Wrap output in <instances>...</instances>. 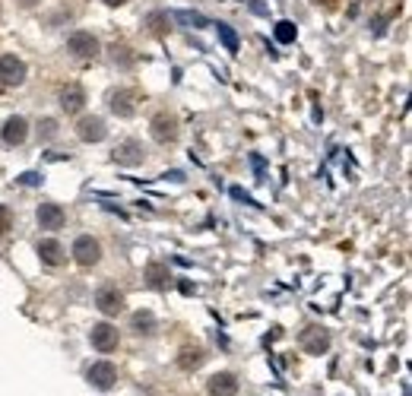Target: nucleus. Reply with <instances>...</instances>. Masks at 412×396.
<instances>
[{
    "label": "nucleus",
    "instance_id": "nucleus-1",
    "mask_svg": "<svg viewBox=\"0 0 412 396\" xmlns=\"http://www.w3.org/2000/svg\"><path fill=\"white\" fill-rule=\"evenodd\" d=\"M67 51L80 61H92V57H98V38L92 32H73L67 41Z\"/></svg>",
    "mask_w": 412,
    "mask_h": 396
},
{
    "label": "nucleus",
    "instance_id": "nucleus-2",
    "mask_svg": "<svg viewBox=\"0 0 412 396\" xmlns=\"http://www.w3.org/2000/svg\"><path fill=\"white\" fill-rule=\"evenodd\" d=\"M149 133H152L156 143H175V140H178V121H175L172 115L159 111V115L152 117V124H149Z\"/></svg>",
    "mask_w": 412,
    "mask_h": 396
},
{
    "label": "nucleus",
    "instance_id": "nucleus-3",
    "mask_svg": "<svg viewBox=\"0 0 412 396\" xmlns=\"http://www.w3.org/2000/svg\"><path fill=\"white\" fill-rule=\"evenodd\" d=\"M302 349L308 352V355H323L330 349V333L323 327H304L302 330Z\"/></svg>",
    "mask_w": 412,
    "mask_h": 396
},
{
    "label": "nucleus",
    "instance_id": "nucleus-4",
    "mask_svg": "<svg viewBox=\"0 0 412 396\" xmlns=\"http://www.w3.org/2000/svg\"><path fill=\"white\" fill-rule=\"evenodd\" d=\"M86 381L96 390H111L117 383V368L111 362H96L89 371H86Z\"/></svg>",
    "mask_w": 412,
    "mask_h": 396
},
{
    "label": "nucleus",
    "instance_id": "nucleus-5",
    "mask_svg": "<svg viewBox=\"0 0 412 396\" xmlns=\"http://www.w3.org/2000/svg\"><path fill=\"white\" fill-rule=\"evenodd\" d=\"M22 80H26V64L16 54L0 57V82H3V86H20Z\"/></svg>",
    "mask_w": 412,
    "mask_h": 396
},
{
    "label": "nucleus",
    "instance_id": "nucleus-6",
    "mask_svg": "<svg viewBox=\"0 0 412 396\" xmlns=\"http://www.w3.org/2000/svg\"><path fill=\"white\" fill-rule=\"evenodd\" d=\"M98 257H102V247L89 235H82V238L73 241V260L80 267H92V263H98Z\"/></svg>",
    "mask_w": 412,
    "mask_h": 396
},
{
    "label": "nucleus",
    "instance_id": "nucleus-7",
    "mask_svg": "<svg viewBox=\"0 0 412 396\" xmlns=\"http://www.w3.org/2000/svg\"><path fill=\"white\" fill-rule=\"evenodd\" d=\"M96 307L102 311V314H108V317L121 314V311H124V295L117 292L115 286H102L96 292Z\"/></svg>",
    "mask_w": 412,
    "mask_h": 396
},
{
    "label": "nucleus",
    "instance_id": "nucleus-8",
    "mask_svg": "<svg viewBox=\"0 0 412 396\" xmlns=\"http://www.w3.org/2000/svg\"><path fill=\"white\" fill-rule=\"evenodd\" d=\"M137 92L133 89H117V92H111V98H108V105H111V111H115L117 117H133L137 115Z\"/></svg>",
    "mask_w": 412,
    "mask_h": 396
},
{
    "label": "nucleus",
    "instance_id": "nucleus-9",
    "mask_svg": "<svg viewBox=\"0 0 412 396\" xmlns=\"http://www.w3.org/2000/svg\"><path fill=\"white\" fill-rule=\"evenodd\" d=\"M143 159H146V152H143V146H140L137 140H124V143H117V149H115V162L117 165L133 168V165H143Z\"/></svg>",
    "mask_w": 412,
    "mask_h": 396
},
{
    "label": "nucleus",
    "instance_id": "nucleus-10",
    "mask_svg": "<svg viewBox=\"0 0 412 396\" xmlns=\"http://www.w3.org/2000/svg\"><path fill=\"white\" fill-rule=\"evenodd\" d=\"M76 133H80L82 143H102L108 127H105L102 117H82V121L76 124Z\"/></svg>",
    "mask_w": 412,
    "mask_h": 396
},
{
    "label": "nucleus",
    "instance_id": "nucleus-11",
    "mask_svg": "<svg viewBox=\"0 0 412 396\" xmlns=\"http://www.w3.org/2000/svg\"><path fill=\"white\" fill-rule=\"evenodd\" d=\"M89 339H92V346H96L98 352H115L117 349V330L111 327V323H96L92 333H89Z\"/></svg>",
    "mask_w": 412,
    "mask_h": 396
},
{
    "label": "nucleus",
    "instance_id": "nucleus-12",
    "mask_svg": "<svg viewBox=\"0 0 412 396\" xmlns=\"http://www.w3.org/2000/svg\"><path fill=\"white\" fill-rule=\"evenodd\" d=\"M0 137H3V143H7V146H20V143H26V137H29V124L22 121V117H10V121L3 124V130H0Z\"/></svg>",
    "mask_w": 412,
    "mask_h": 396
},
{
    "label": "nucleus",
    "instance_id": "nucleus-13",
    "mask_svg": "<svg viewBox=\"0 0 412 396\" xmlns=\"http://www.w3.org/2000/svg\"><path fill=\"white\" fill-rule=\"evenodd\" d=\"M38 226L41 228H51V232H54V228H61L64 226V210L57 203H41L38 206Z\"/></svg>",
    "mask_w": 412,
    "mask_h": 396
},
{
    "label": "nucleus",
    "instance_id": "nucleus-14",
    "mask_svg": "<svg viewBox=\"0 0 412 396\" xmlns=\"http://www.w3.org/2000/svg\"><path fill=\"white\" fill-rule=\"evenodd\" d=\"M82 105H86V92H82L80 86H67V89L61 92V108L67 111V115H76Z\"/></svg>",
    "mask_w": 412,
    "mask_h": 396
},
{
    "label": "nucleus",
    "instance_id": "nucleus-15",
    "mask_svg": "<svg viewBox=\"0 0 412 396\" xmlns=\"http://www.w3.org/2000/svg\"><path fill=\"white\" fill-rule=\"evenodd\" d=\"M209 393L213 396H235L238 393V377L235 374H216L209 381Z\"/></svg>",
    "mask_w": 412,
    "mask_h": 396
},
{
    "label": "nucleus",
    "instance_id": "nucleus-16",
    "mask_svg": "<svg viewBox=\"0 0 412 396\" xmlns=\"http://www.w3.org/2000/svg\"><path fill=\"white\" fill-rule=\"evenodd\" d=\"M38 257L45 260V263H48V267H61L64 263V247L57 244V241H41L38 244Z\"/></svg>",
    "mask_w": 412,
    "mask_h": 396
},
{
    "label": "nucleus",
    "instance_id": "nucleus-17",
    "mask_svg": "<svg viewBox=\"0 0 412 396\" xmlns=\"http://www.w3.org/2000/svg\"><path fill=\"white\" fill-rule=\"evenodd\" d=\"M175 22H181V26H187V29H203V26H209L206 22V16L203 13H197V10H175Z\"/></svg>",
    "mask_w": 412,
    "mask_h": 396
},
{
    "label": "nucleus",
    "instance_id": "nucleus-18",
    "mask_svg": "<svg viewBox=\"0 0 412 396\" xmlns=\"http://www.w3.org/2000/svg\"><path fill=\"white\" fill-rule=\"evenodd\" d=\"M133 330H137V333H156V317H152V311H137V314H133Z\"/></svg>",
    "mask_w": 412,
    "mask_h": 396
},
{
    "label": "nucleus",
    "instance_id": "nucleus-19",
    "mask_svg": "<svg viewBox=\"0 0 412 396\" xmlns=\"http://www.w3.org/2000/svg\"><path fill=\"white\" fill-rule=\"evenodd\" d=\"M203 349H184V352H181V358H178V365L184 371H193V368H200V365H203Z\"/></svg>",
    "mask_w": 412,
    "mask_h": 396
},
{
    "label": "nucleus",
    "instance_id": "nucleus-20",
    "mask_svg": "<svg viewBox=\"0 0 412 396\" xmlns=\"http://www.w3.org/2000/svg\"><path fill=\"white\" fill-rule=\"evenodd\" d=\"M216 32H219V41L226 45V51L238 54V32H235L232 26H226V22H219V26H216Z\"/></svg>",
    "mask_w": 412,
    "mask_h": 396
},
{
    "label": "nucleus",
    "instance_id": "nucleus-21",
    "mask_svg": "<svg viewBox=\"0 0 412 396\" xmlns=\"http://www.w3.org/2000/svg\"><path fill=\"white\" fill-rule=\"evenodd\" d=\"M146 279H149L152 288H165V282H168V270H165L162 263H149V267H146Z\"/></svg>",
    "mask_w": 412,
    "mask_h": 396
},
{
    "label": "nucleus",
    "instance_id": "nucleus-22",
    "mask_svg": "<svg viewBox=\"0 0 412 396\" xmlns=\"http://www.w3.org/2000/svg\"><path fill=\"white\" fill-rule=\"evenodd\" d=\"M276 41H282V45H288V41H295V35H298V29H295V22L292 20H282V22H276Z\"/></svg>",
    "mask_w": 412,
    "mask_h": 396
},
{
    "label": "nucleus",
    "instance_id": "nucleus-23",
    "mask_svg": "<svg viewBox=\"0 0 412 396\" xmlns=\"http://www.w3.org/2000/svg\"><path fill=\"white\" fill-rule=\"evenodd\" d=\"M111 51H115V54H111V57H115V64H121V67H131V64H133V57L127 54V48H117V45H115Z\"/></svg>",
    "mask_w": 412,
    "mask_h": 396
},
{
    "label": "nucleus",
    "instance_id": "nucleus-24",
    "mask_svg": "<svg viewBox=\"0 0 412 396\" xmlns=\"http://www.w3.org/2000/svg\"><path fill=\"white\" fill-rule=\"evenodd\" d=\"M10 222H13L10 210H7V206H0V235H7V232H10Z\"/></svg>",
    "mask_w": 412,
    "mask_h": 396
},
{
    "label": "nucleus",
    "instance_id": "nucleus-25",
    "mask_svg": "<svg viewBox=\"0 0 412 396\" xmlns=\"http://www.w3.org/2000/svg\"><path fill=\"white\" fill-rule=\"evenodd\" d=\"M54 133H57V124L54 121H45V124H41V137H45V140H51Z\"/></svg>",
    "mask_w": 412,
    "mask_h": 396
},
{
    "label": "nucleus",
    "instance_id": "nucleus-26",
    "mask_svg": "<svg viewBox=\"0 0 412 396\" xmlns=\"http://www.w3.org/2000/svg\"><path fill=\"white\" fill-rule=\"evenodd\" d=\"M22 184L35 187V184H41V178H38V175H35V171H29V175H22Z\"/></svg>",
    "mask_w": 412,
    "mask_h": 396
},
{
    "label": "nucleus",
    "instance_id": "nucleus-27",
    "mask_svg": "<svg viewBox=\"0 0 412 396\" xmlns=\"http://www.w3.org/2000/svg\"><path fill=\"white\" fill-rule=\"evenodd\" d=\"M232 197H238V200H244V203H254V200L247 197V193H244V191H241V187H232Z\"/></svg>",
    "mask_w": 412,
    "mask_h": 396
},
{
    "label": "nucleus",
    "instance_id": "nucleus-28",
    "mask_svg": "<svg viewBox=\"0 0 412 396\" xmlns=\"http://www.w3.org/2000/svg\"><path fill=\"white\" fill-rule=\"evenodd\" d=\"M251 165H254L257 175H263V159H260V156H251Z\"/></svg>",
    "mask_w": 412,
    "mask_h": 396
},
{
    "label": "nucleus",
    "instance_id": "nucleus-29",
    "mask_svg": "<svg viewBox=\"0 0 412 396\" xmlns=\"http://www.w3.org/2000/svg\"><path fill=\"white\" fill-rule=\"evenodd\" d=\"M35 3H38V0H20V7H26V10H29V7H35Z\"/></svg>",
    "mask_w": 412,
    "mask_h": 396
},
{
    "label": "nucleus",
    "instance_id": "nucleus-30",
    "mask_svg": "<svg viewBox=\"0 0 412 396\" xmlns=\"http://www.w3.org/2000/svg\"><path fill=\"white\" fill-rule=\"evenodd\" d=\"M108 7H121V3H127V0H105Z\"/></svg>",
    "mask_w": 412,
    "mask_h": 396
}]
</instances>
